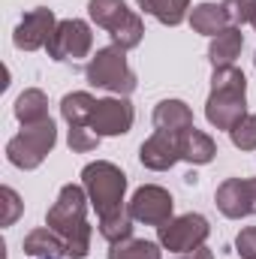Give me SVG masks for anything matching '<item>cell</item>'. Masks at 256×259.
Returning <instances> with one entry per match:
<instances>
[{"instance_id": "1", "label": "cell", "mask_w": 256, "mask_h": 259, "mask_svg": "<svg viewBox=\"0 0 256 259\" xmlns=\"http://www.w3.org/2000/svg\"><path fill=\"white\" fill-rule=\"evenodd\" d=\"M81 187L91 199L97 217H100V235L109 244L133 238V223L136 220L130 214V205H124L127 175L115 163L97 160V163H88L81 169Z\"/></svg>"}, {"instance_id": "2", "label": "cell", "mask_w": 256, "mask_h": 259, "mask_svg": "<svg viewBox=\"0 0 256 259\" xmlns=\"http://www.w3.org/2000/svg\"><path fill=\"white\" fill-rule=\"evenodd\" d=\"M88 193L78 184H64L55 205L46 214V226H52L66 244V256L84 259L91 250V226H88Z\"/></svg>"}, {"instance_id": "3", "label": "cell", "mask_w": 256, "mask_h": 259, "mask_svg": "<svg viewBox=\"0 0 256 259\" xmlns=\"http://www.w3.org/2000/svg\"><path fill=\"white\" fill-rule=\"evenodd\" d=\"M247 115V78L238 66H220L211 75V94L205 103V118L217 130L235 127Z\"/></svg>"}, {"instance_id": "4", "label": "cell", "mask_w": 256, "mask_h": 259, "mask_svg": "<svg viewBox=\"0 0 256 259\" xmlns=\"http://www.w3.org/2000/svg\"><path fill=\"white\" fill-rule=\"evenodd\" d=\"M88 15L97 27L109 30L112 46H121L124 52L136 49L145 36L142 18L130 9L124 0H88Z\"/></svg>"}, {"instance_id": "5", "label": "cell", "mask_w": 256, "mask_h": 259, "mask_svg": "<svg viewBox=\"0 0 256 259\" xmlns=\"http://www.w3.org/2000/svg\"><path fill=\"white\" fill-rule=\"evenodd\" d=\"M84 78L91 88H103V91H112L118 97H130L136 91V72L130 69L127 55L121 46H106L100 49L88 66H84Z\"/></svg>"}, {"instance_id": "6", "label": "cell", "mask_w": 256, "mask_h": 259, "mask_svg": "<svg viewBox=\"0 0 256 259\" xmlns=\"http://www.w3.org/2000/svg\"><path fill=\"white\" fill-rule=\"evenodd\" d=\"M55 142H58V130H55L52 118H46L39 124H27V127H21L18 136H12L6 142V160L15 169L30 172L36 166H42V160L52 154Z\"/></svg>"}, {"instance_id": "7", "label": "cell", "mask_w": 256, "mask_h": 259, "mask_svg": "<svg viewBox=\"0 0 256 259\" xmlns=\"http://www.w3.org/2000/svg\"><path fill=\"white\" fill-rule=\"evenodd\" d=\"M208 232H211L208 220L202 214H193L190 211V214L172 217L169 223L157 226V241H160V247H166L172 253H190V250L205 244Z\"/></svg>"}, {"instance_id": "8", "label": "cell", "mask_w": 256, "mask_h": 259, "mask_svg": "<svg viewBox=\"0 0 256 259\" xmlns=\"http://www.w3.org/2000/svg\"><path fill=\"white\" fill-rule=\"evenodd\" d=\"M49 58L66 64V61H78V58H88L91 49H94V33H91V24L81 21V18H66L58 21L52 39H49Z\"/></svg>"}, {"instance_id": "9", "label": "cell", "mask_w": 256, "mask_h": 259, "mask_svg": "<svg viewBox=\"0 0 256 259\" xmlns=\"http://www.w3.org/2000/svg\"><path fill=\"white\" fill-rule=\"evenodd\" d=\"M133 121H136V109H133V103L127 97H109V100H97V106L88 118V127L100 139H106V136L130 133Z\"/></svg>"}, {"instance_id": "10", "label": "cell", "mask_w": 256, "mask_h": 259, "mask_svg": "<svg viewBox=\"0 0 256 259\" xmlns=\"http://www.w3.org/2000/svg\"><path fill=\"white\" fill-rule=\"evenodd\" d=\"M172 208H175L172 193L166 187H160V184H145L130 199L133 220H139L145 226H163V223H169L172 220Z\"/></svg>"}, {"instance_id": "11", "label": "cell", "mask_w": 256, "mask_h": 259, "mask_svg": "<svg viewBox=\"0 0 256 259\" xmlns=\"http://www.w3.org/2000/svg\"><path fill=\"white\" fill-rule=\"evenodd\" d=\"M214 202H217L220 214L229 220H241L247 214H256V178H226L217 187Z\"/></svg>"}, {"instance_id": "12", "label": "cell", "mask_w": 256, "mask_h": 259, "mask_svg": "<svg viewBox=\"0 0 256 259\" xmlns=\"http://www.w3.org/2000/svg\"><path fill=\"white\" fill-rule=\"evenodd\" d=\"M55 27H58L55 12L46 9V6H36V9L24 12V18L18 21V27H15V33H12V42H15V49H21V52H36V49L49 46Z\"/></svg>"}, {"instance_id": "13", "label": "cell", "mask_w": 256, "mask_h": 259, "mask_svg": "<svg viewBox=\"0 0 256 259\" xmlns=\"http://www.w3.org/2000/svg\"><path fill=\"white\" fill-rule=\"evenodd\" d=\"M187 133V130H184ZM178 139L181 133H166V130H157L148 142H142L139 148V160L145 169L151 172H166L172 169L178 160H181V148H178Z\"/></svg>"}, {"instance_id": "14", "label": "cell", "mask_w": 256, "mask_h": 259, "mask_svg": "<svg viewBox=\"0 0 256 259\" xmlns=\"http://www.w3.org/2000/svg\"><path fill=\"white\" fill-rule=\"evenodd\" d=\"M241 49H244L241 27L229 24L226 30H220L217 36H211V46H208V61H211V66H214V69H220V66H232V64H235V58L241 55Z\"/></svg>"}, {"instance_id": "15", "label": "cell", "mask_w": 256, "mask_h": 259, "mask_svg": "<svg viewBox=\"0 0 256 259\" xmlns=\"http://www.w3.org/2000/svg\"><path fill=\"white\" fill-rule=\"evenodd\" d=\"M154 127L166 133H184L193 127V112L184 100H163L154 109Z\"/></svg>"}, {"instance_id": "16", "label": "cell", "mask_w": 256, "mask_h": 259, "mask_svg": "<svg viewBox=\"0 0 256 259\" xmlns=\"http://www.w3.org/2000/svg\"><path fill=\"white\" fill-rule=\"evenodd\" d=\"M178 148H181V160H187V163H193V166H205V163H211L214 154H217L214 139H211L208 133L196 130V127H190L187 133H181Z\"/></svg>"}, {"instance_id": "17", "label": "cell", "mask_w": 256, "mask_h": 259, "mask_svg": "<svg viewBox=\"0 0 256 259\" xmlns=\"http://www.w3.org/2000/svg\"><path fill=\"white\" fill-rule=\"evenodd\" d=\"M24 253L27 256H39V259H46V256H52V259H61L66 256V244H64V238L52 229V226H39V229H33L30 235H24Z\"/></svg>"}, {"instance_id": "18", "label": "cell", "mask_w": 256, "mask_h": 259, "mask_svg": "<svg viewBox=\"0 0 256 259\" xmlns=\"http://www.w3.org/2000/svg\"><path fill=\"white\" fill-rule=\"evenodd\" d=\"M190 27L202 36H217L220 30L229 27V15L223 9V3H199L190 12Z\"/></svg>"}, {"instance_id": "19", "label": "cell", "mask_w": 256, "mask_h": 259, "mask_svg": "<svg viewBox=\"0 0 256 259\" xmlns=\"http://www.w3.org/2000/svg\"><path fill=\"white\" fill-rule=\"evenodd\" d=\"M15 118L21 121V127L46 121V118H49V97H46L39 88H27V91L18 94V100H15Z\"/></svg>"}, {"instance_id": "20", "label": "cell", "mask_w": 256, "mask_h": 259, "mask_svg": "<svg viewBox=\"0 0 256 259\" xmlns=\"http://www.w3.org/2000/svg\"><path fill=\"white\" fill-rule=\"evenodd\" d=\"M136 3L139 9H145L148 15H154L160 24H169V27H178L190 9V0H136Z\"/></svg>"}, {"instance_id": "21", "label": "cell", "mask_w": 256, "mask_h": 259, "mask_svg": "<svg viewBox=\"0 0 256 259\" xmlns=\"http://www.w3.org/2000/svg\"><path fill=\"white\" fill-rule=\"evenodd\" d=\"M97 100L88 94V91H72L61 100V115L69 127H88V118L94 112Z\"/></svg>"}, {"instance_id": "22", "label": "cell", "mask_w": 256, "mask_h": 259, "mask_svg": "<svg viewBox=\"0 0 256 259\" xmlns=\"http://www.w3.org/2000/svg\"><path fill=\"white\" fill-rule=\"evenodd\" d=\"M109 259H160V247L145 238H124V241L112 244Z\"/></svg>"}, {"instance_id": "23", "label": "cell", "mask_w": 256, "mask_h": 259, "mask_svg": "<svg viewBox=\"0 0 256 259\" xmlns=\"http://www.w3.org/2000/svg\"><path fill=\"white\" fill-rule=\"evenodd\" d=\"M229 139L238 151H256V115H244L229 130Z\"/></svg>"}, {"instance_id": "24", "label": "cell", "mask_w": 256, "mask_h": 259, "mask_svg": "<svg viewBox=\"0 0 256 259\" xmlns=\"http://www.w3.org/2000/svg\"><path fill=\"white\" fill-rule=\"evenodd\" d=\"M223 9L229 15V24H253L256 18V0H223Z\"/></svg>"}, {"instance_id": "25", "label": "cell", "mask_w": 256, "mask_h": 259, "mask_svg": "<svg viewBox=\"0 0 256 259\" xmlns=\"http://www.w3.org/2000/svg\"><path fill=\"white\" fill-rule=\"evenodd\" d=\"M66 142H69V148H72L75 154H88V151H94V148L100 145V136L91 127H69Z\"/></svg>"}, {"instance_id": "26", "label": "cell", "mask_w": 256, "mask_h": 259, "mask_svg": "<svg viewBox=\"0 0 256 259\" xmlns=\"http://www.w3.org/2000/svg\"><path fill=\"white\" fill-rule=\"evenodd\" d=\"M0 205H3V214H0V223L3 226H12L18 220V214L24 211V202L18 199V193L12 187H3L0 190Z\"/></svg>"}, {"instance_id": "27", "label": "cell", "mask_w": 256, "mask_h": 259, "mask_svg": "<svg viewBox=\"0 0 256 259\" xmlns=\"http://www.w3.org/2000/svg\"><path fill=\"white\" fill-rule=\"evenodd\" d=\"M235 250L241 259H256V226H247L235 238Z\"/></svg>"}, {"instance_id": "28", "label": "cell", "mask_w": 256, "mask_h": 259, "mask_svg": "<svg viewBox=\"0 0 256 259\" xmlns=\"http://www.w3.org/2000/svg\"><path fill=\"white\" fill-rule=\"evenodd\" d=\"M175 259H214V253L202 244V247H196V250H190V253H178Z\"/></svg>"}, {"instance_id": "29", "label": "cell", "mask_w": 256, "mask_h": 259, "mask_svg": "<svg viewBox=\"0 0 256 259\" xmlns=\"http://www.w3.org/2000/svg\"><path fill=\"white\" fill-rule=\"evenodd\" d=\"M253 27H256V18H253Z\"/></svg>"}, {"instance_id": "30", "label": "cell", "mask_w": 256, "mask_h": 259, "mask_svg": "<svg viewBox=\"0 0 256 259\" xmlns=\"http://www.w3.org/2000/svg\"><path fill=\"white\" fill-rule=\"evenodd\" d=\"M253 66H256V58H253Z\"/></svg>"}, {"instance_id": "31", "label": "cell", "mask_w": 256, "mask_h": 259, "mask_svg": "<svg viewBox=\"0 0 256 259\" xmlns=\"http://www.w3.org/2000/svg\"><path fill=\"white\" fill-rule=\"evenodd\" d=\"M46 259H52V256H46Z\"/></svg>"}]
</instances>
